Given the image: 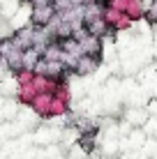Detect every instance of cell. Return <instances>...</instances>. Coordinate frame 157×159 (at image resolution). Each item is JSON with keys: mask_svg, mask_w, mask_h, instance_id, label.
Listing matches in <instances>:
<instances>
[{"mask_svg": "<svg viewBox=\"0 0 157 159\" xmlns=\"http://www.w3.org/2000/svg\"><path fill=\"white\" fill-rule=\"evenodd\" d=\"M53 14H56V7H53V5L37 7V9H35V23H37V25H46L48 21L53 19Z\"/></svg>", "mask_w": 157, "mask_h": 159, "instance_id": "1", "label": "cell"}, {"mask_svg": "<svg viewBox=\"0 0 157 159\" xmlns=\"http://www.w3.org/2000/svg\"><path fill=\"white\" fill-rule=\"evenodd\" d=\"M39 58H42V51H37V48H25L21 62H23V67L35 69V67H39Z\"/></svg>", "mask_w": 157, "mask_h": 159, "instance_id": "2", "label": "cell"}, {"mask_svg": "<svg viewBox=\"0 0 157 159\" xmlns=\"http://www.w3.org/2000/svg\"><path fill=\"white\" fill-rule=\"evenodd\" d=\"M99 51V37H93V35H88L83 42H81V53L83 56H90V53H95Z\"/></svg>", "mask_w": 157, "mask_h": 159, "instance_id": "3", "label": "cell"}, {"mask_svg": "<svg viewBox=\"0 0 157 159\" xmlns=\"http://www.w3.org/2000/svg\"><path fill=\"white\" fill-rule=\"evenodd\" d=\"M93 69H95V58H90V56L79 58V62H76V72L79 74H88V72H93Z\"/></svg>", "mask_w": 157, "mask_h": 159, "instance_id": "4", "label": "cell"}, {"mask_svg": "<svg viewBox=\"0 0 157 159\" xmlns=\"http://www.w3.org/2000/svg\"><path fill=\"white\" fill-rule=\"evenodd\" d=\"M148 21L150 23H157V0L150 5V9H148Z\"/></svg>", "mask_w": 157, "mask_h": 159, "instance_id": "5", "label": "cell"}]
</instances>
